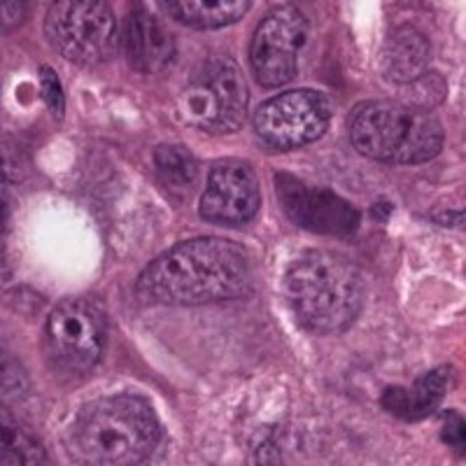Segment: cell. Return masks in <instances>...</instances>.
<instances>
[{"label":"cell","mask_w":466,"mask_h":466,"mask_svg":"<svg viewBox=\"0 0 466 466\" xmlns=\"http://www.w3.org/2000/svg\"><path fill=\"white\" fill-rule=\"evenodd\" d=\"M40 94H43V101L47 103L49 112H52L56 119H61L66 112V91L61 86L58 75L52 68L43 66L40 68Z\"/></svg>","instance_id":"cell-19"},{"label":"cell","mask_w":466,"mask_h":466,"mask_svg":"<svg viewBox=\"0 0 466 466\" xmlns=\"http://www.w3.org/2000/svg\"><path fill=\"white\" fill-rule=\"evenodd\" d=\"M45 37L58 56L77 66H98L115 56L119 28L107 3L61 0L45 15Z\"/></svg>","instance_id":"cell-7"},{"label":"cell","mask_w":466,"mask_h":466,"mask_svg":"<svg viewBox=\"0 0 466 466\" xmlns=\"http://www.w3.org/2000/svg\"><path fill=\"white\" fill-rule=\"evenodd\" d=\"M161 7L180 24L210 31V28H224L243 19L249 10V3L248 0H218V3L215 0L212 3H201V0L198 3H189V0L175 3L173 0V3H161Z\"/></svg>","instance_id":"cell-15"},{"label":"cell","mask_w":466,"mask_h":466,"mask_svg":"<svg viewBox=\"0 0 466 466\" xmlns=\"http://www.w3.org/2000/svg\"><path fill=\"white\" fill-rule=\"evenodd\" d=\"M161 443L154 408L138 397H106L85 406L68 431L75 461L94 466L145 464Z\"/></svg>","instance_id":"cell-3"},{"label":"cell","mask_w":466,"mask_h":466,"mask_svg":"<svg viewBox=\"0 0 466 466\" xmlns=\"http://www.w3.org/2000/svg\"><path fill=\"white\" fill-rule=\"evenodd\" d=\"M310 43V22L297 7H276L257 26L249 45L255 80L266 89L289 85Z\"/></svg>","instance_id":"cell-9"},{"label":"cell","mask_w":466,"mask_h":466,"mask_svg":"<svg viewBox=\"0 0 466 466\" xmlns=\"http://www.w3.org/2000/svg\"><path fill=\"white\" fill-rule=\"evenodd\" d=\"M261 203L255 168L240 159H224L212 166L201 197V218L218 227H243L252 222Z\"/></svg>","instance_id":"cell-11"},{"label":"cell","mask_w":466,"mask_h":466,"mask_svg":"<svg viewBox=\"0 0 466 466\" xmlns=\"http://www.w3.org/2000/svg\"><path fill=\"white\" fill-rule=\"evenodd\" d=\"M291 313L308 331L340 334L364 310L366 280L360 266L327 249H306L282 278Z\"/></svg>","instance_id":"cell-2"},{"label":"cell","mask_w":466,"mask_h":466,"mask_svg":"<svg viewBox=\"0 0 466 466\" xmlns=\"http://www.w3.org/2000/svg\"><path fill=\"white\" fill-rule=\"evenodd\" d=\"M452 382H455V371L451 366H443L424 373L413 387H387L380 403L387 413H392L403 422H420L439 410L445 394L451 392Z\"/></svg>","instance_id":"cell-13"},{"label":"cell","mask_w":466,"mask_h":466,"mask_svg":"<svg viewBox=\"0 0 466 466\" xmlns=\"http://www.w3.org/2000/svg\"><path fill=\"white\" fill-rule=\"evenodd\" d=\"M276 191L285 218L299 228L336 238L352 236L360 228L361 212L327 187L306 185L294 175L278 173Z\"/></svg>","instance_id":"cell-10"},{"label":"cell","mask_w":466,"mask_h":466,"mask_svg":"<svg viewBox=\"0 0 466 466\" xmlns=\"http://www.w3.org/2000/svg\"><path fill=\"white\" fill-rule=\"evenodd\" d=\"M334 116L329 96L315 89H294L257 107L252 127L268 147L291 152L327 133Z\"/></svg>","instance_id":"cell-8"},{"label":"cell","mask_w":466,"mask_h":466,"mask_svg":"<svg viewBox=\"0 0 466 466\" xmlns=\"http://www.w3.org/2000/svg\"><path fill=\"white\" fill-rule=\"evenodd\" d=\"M443 434H441V439H443L445 443L460 448L461 455V448H464V420H461V415H457L455 410L443 413Z\"/></svg>","instance_id":"cell-20"},{"label":"cell","mask_w":466,"mask_h":466,"mask_svg":"<svg viewBox=\"0 0 466 466\" xmlns=\"http://www.w3.org/2000/svg\"><path fill=\"white\" fill-rule=\"evenodd\" d=\"M431 58V45L413 26H399L387 35L380 52V68L394 85H410L427 73Z\"/></svg>","instance_id":"cell-14"},{"label":"cell","mask_w":466,"mask_h":466,"mask_svg":"<svg viewBox=\"0 0 466 466\" xmlns=\"http://www.w3.org/2000/svg\"><path fill=\"white\" fill-rule=\"evenodd\" d=\"M410 101L406 106L420 107V110H427V107L441 106V101L445 98V80L436 73H424L420 75L418 80L410 82Z\"/></svg>","instance_id":"cell-18"},{"label":"cell","mask_w":466,"mask_h":466,"mask_svg":"<svg viewBox=\"0 0 466 466\" xmlns=\"http://www.w3.org/2000/svg\"><path fill=\"white\" fill-rule=\"evenodd\" d=\"M124 52L140 73H161L175 61V40L147 10H133L124 24Z\"/></svg>","instance_id":"cell-12"},{"label":"cell","mask_w":466,"mask_h":466,"mask_svg":"<svg viewBox=\"0 0 466 466\" xmlns=\"http://www.w3.org/2000/svg\"><path fill=\"white\" fill-rule=\"evenodd\" d=\"M106 339V318L86 299H66L45 322V352L54 373L64 380H77L94 371Z\"/></svg>","instance_id":"cell-5"},{"label":"cell","mask_w":466,"mask_h":466,"mask_svg":"<svg viewBox=\"0 0 466 466\" xmlns=\"http://www.w3.org/2000/svg\"><path fill=\"white\" fill-rule=\"evenodd\" d=\"M136 291L145 301L166 306L233 301L252 291V261L233 240H185L145 266Z\"/></svg>","instance_id":"cell-1"},{"label":"cell","mask_w":466,"mask_h":466,"mask_svg":"<svg viewBox=\"0 0 466 466\" xmlns=\"http://www.w3.org/2000/svg\"><path fill=\"white\" fill-rule=\"evenodd\" d=\"M154 170L170 197H189L197 187L198 164L194 154L180 145H159L154 149Z\"/></svg>","instance_id":"cell-16"},{"label":"cell","mask_w":466,"mask_h":466,"mask_svg":"<svg viewBox=\"0 0 466 466\" xmlns=\"http://www.w3.org/2000/svg\"><path fill=\"white\" fill-rule=\"evenodd\" d=\"M350 140L380 164H427L443 149L445 133L434 115L406 103H364L350 122Z\"/></svg>","instance_id":"cell-4"},{"label":"cell","mask_w":466,"mask_h":466,"mask_svg":"<svg viewBox=\"0 0 466 466\" xmlns=\"http://www.w3.org/2000/svg\"><path fill=\"white\" fill-rule=\"evenodd\" d=\"M248 82L227 56L208 58L191 75L182 94V112L194 127L208 133L238 131L248 119Z\"/></svg>","instance_id":"cell-6"},{"label":"cell","mask_w":466,"mask_h":466,"mask_svg":"<svg viewBox=\"0 0 466 466\" xmlns=\"http://www.w3.org/2000/svg\"><path fill=\"white\" fill-rule=\"evenodd\" d=\"M33 461H43V452L22 434L7 413H3V464H33Z\"/></svg>","instance_id":"cell-17"}]
</instances>
